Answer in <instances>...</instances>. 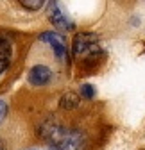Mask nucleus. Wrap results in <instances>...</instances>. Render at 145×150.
Here are the masks:
<instances>
[{
    "label": "nucleus",
    "mask_w": 145,
    "mask_h": 150,
    "mask_svg": "<svg viewBox=\"0 0 145 150\" xmlns=\"http://www.w3.org/2000/svg\"><path fill=\"white\" fill-rule=\"evenodd\" d=\"M81 95L84 98H93L95 97V88L92 84H82L81 86Z\"/></svg>",
    "instance_id": "6e6552de"
},
{
    "label": "nucleus",
    "mask_w": 145,
    "mask_h": 150,
    "mask_svg": "<svg viewBox=\"0 0 145 150\" xmlns=\"http://www.w3.org/2000/svg\"><path fill=\"white\" fill-rule=\"evenodd\" d=\"M11 55H13L11 41L6 36H0V75L7 70V66L11 63Z\"/></svg>",
    "instance_id": "39448f33"
},
{
    "label": "nucleus",
    "mask_w": 145,
    "mask_h": 150,
    "mask_svg": "<svg viewBox=\"0 0 145 150\" xmlns=\"http://www.w3.org/2000/svg\"><path fill=\"white\" fill-rule=\"evenodd\" d=\"M97 36L92 32H79L74 38V55L75 57H82V55H92L97 54Z\"/></svg>",
    "instance_id": "f257e3e1"
},
{
    "label": "nucleus",
    "mask_w": 145,
    "mask_h": 150,
    "mask_svg": "<svg viewBox=\"0 0 145 150\" xmlns=\"http://www.w3.org/2000/svg\"><path fill=\"white\" fill-rule=\"evenodd\" d=\"M48 9H50V18L48 20L54 23V27H58V29H70L72 27V23L68 22V18L61 13V9H59V6L56 4V2H48Z\"/></svg>",
    "instance_id": "20e7f679"
},
{
    "label": "nucleus",
    "mask_w": 145,
    "mask_h": 150,
    "mask_svg": "<svg viewBox=\"0 0 145 150\" xmlns=\"http://www.w3.org/2000/svg\"><path fill=\"white\" fill-rule=\"evenodd\" d=\"M27 150H40V148H27Z\"/></svg>",
    "instance_id": "9b49d317"
},
{
    "label": "nucleus",
    "mask_w": 145,
    "mask_h": 150,
    "mask_svg": "<svg viewBox=\"0 0 145 150\" xmlns=\"http://www.w3.org/2000/svg\"><path fill=\"white\" fill-rule=\"evenodd\" d=\"M0 150H6V145H4V141L0 139Z\"/></svg>",
    "instance_id": "9d476101"
},
{
    "label": "nucleus",
    "mask_w": 145,
    "mask_h": 150,
    "mask_svg": "<svg viewBox=\"0 0 145 150\" xmlns=\"http://www.w3.org/2000/svg\"><path fill=\"white\" fill-rule=\"evenodd\" d=\"M6 112H7V104H6L4 100H0V122L4 120V116H6Z\"/></svg>",
    "instance_id": "1a4fd4ad"
},
{
    "label": "nucleus",
    "mask_w": 145,
    "mask_h": 150,
    "mask_svg": "<svg viewBox=\"0 0 145 150\" xmlns=\"http://www.w3.org/2000/svg\"><path fill=\"white\" fill-rule=\"evenodd\" d=\"M40 41L48 43L54 48V52H56V55L59 59L65 57V54H66V40H65V36L61 32H54V30L52 32H43V34H40Z\"/></svg>",
    "instance_id": "f03ea898"
},
{
    "label": "nucleus",
    "mask_w": 145,
    "mask_h": 150,
    "mask_svg": "<svg viewBox=\"0 0 145 150\" xmlns=\"http://www.w3.org/2000/svg\"><path fill=\"white\" fill-rule=\"evenodd\" d=\"M52 79V71L45 64H36L29 70V82L32 86H45Z\"/></svg>",
    "instance_id": "7ed1b4c3"
},
{
    "label": "nucleus",
    "mask_w": 145,
    "mask_h": 150,
    "mask_svg": "<svg viewBox=\"0 0 145 150\" xmlns=\"http://www.w3.org/2000/svg\"><path fill=\"white\" fill-rule=\"evenodd\" d=\"M20 4H22L25 9L38 11V9H41V7H43V4H47V2H43V0H20Z\"/></svg>",
    "instance_id": "0eeeda50"
},
{
    "label": "nucleus",
    "mask_w": 145,
    "mask_h": 150,
    "mask_svg": "<svg viewBox=\"0 0 145 150\" xmlns=\"http://www.w3.org/2000/svg\"><path fill=\"white\" fill-rule=\"evenodd\" d=\"M59 104H61L63 109H74V107H77L81 104V98H79V95H75L74 91H68V93H65V95L61 97Z\"/></svg>",
    "instance_id": "423d86ee"
}]
</instances>
